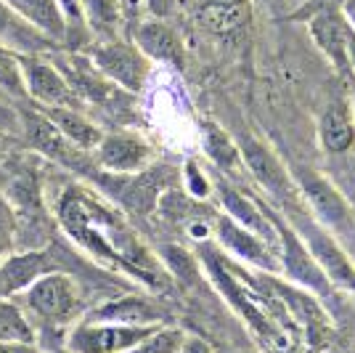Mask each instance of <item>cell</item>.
I'll use <instances>...</instances> for the list:
<instances>
[{
	"mask_svg": "<svg viewBox=\"0 0 355 353\" xmlns=\"http://www.w3.org/2000/svg\"><path fill=\"white\" fill-rule=\"evenodd\" d=\"M56 218L64 234L98 263L109 265L112 271H122L148 287L167 284V271L159 258L148 252L128 221L98 194L77 183L67 186L56 202Z\"/></svg>",
	"mask_w": 355,
	"mask_h": 353,
	"instance_id": "obj_1",
	"label": "cell"
},
{
	"mask_svg": "<svg viewBox=\"0 0 355 353\" xmlns=\"http://www.w3.org/2000/svg\"><path fill=\"white\" fill-rule=\"evenodd\" d=\"M260 207H263V213L268 215V221H270L273 231H276L279 263H282V274L286 277V281L308 290L315 297H329V295L334 293V287H331V281L326 279L321 265L313 261L311 250L305 247V242H302V236L297 234L295 226L286 221L279 210H273L268 202H260Z\"/></svg>",
	"mask_w": 355,
	"mask_h": 353,
	"instance_id": "obj_2",
	"label": "cell"
},
{
	"mask_svg": "<svg viewBox=\"0 0 355 353\" xmlns=\"http://www.w3.org/2000/svg\"><path fill=\"white\" fill-rule=\"evenodd\" d=\"M292 178L297 183V194L302 202H308L313 221L324 226L329 234H340V231H353L355 215L350 202L345 199V194L331 183V178L324 173L313 170V167H295Z\"/></svg>",
	"mask_w": 355,
	"mask_h": 353,
	"instance_id": "obj_3",
	"label": "cell"
},
{
	"mask_svg": "<svg viewBox=\"0 0 355 353\" xmlns=\"http://www.w3.org/2000/svg\"><path fill=\"white\" fill-rule=\"evenodd\" d=\"M88 59L109 83L128 93H141L151 72V61L138 51V45L122 38L96 40L88 48Z\"/></svg>",
	"mask_w": 355,
	"mask_h": 353,
	"instance_id": "obj_4",
	"label": "cell"
},
{
	"mask_svg": "<svg viewBox=\"0 0 355 353\" xmlns=\"http://www.w3.org/2000/svg\"><path fill=\"white\" fill-rule=\"evenodd\" d=\"M24 303L43 324L56 327L80 313L83 295L67 271H48L24 290Z\"/></svg>",
	"mask_w": 355,
	"mask_h": 353,
	"instance_id": "obj_5",
	"label": "cell"
},
{
	"mask_svg": "<svg viewBox=\"0 0 355 353\" xmlns=\"http://www.w3.org/2000/svg\"><path fill=\"white\" fill-rule=\"evenodd\" d=\"M236 144L239 151H241V165L247 167V173L257 181V186L263 192H268L273 199H279L282 205L284 202L292 205V202L300 199L292 170L284 165L282 157L268 147L263 138H257L252 133H244Z\"/></svg>",
	"mask_w": 355,
	"mask_h": 353,
	"instance_id": "obj_6",
	"label": "cell"
},
{
	"mask_svg": "<svg viewBox=\"0 0 355 353\" xmlns=\"http://www.w3.org/2000/svg\"><path fill=\"white\" fill-rule=\"evenodd\" d=\"M212 234L220 242L223 252L234 255L236 261H244L247 265L263 271V274H282L279 250L268 239L239 226L236 221H231L225 213H218V218L212 221Z\"/></svg>",
	"mask_w": 355,
	"mask_h": 353,
	"instance_id": "obj_7",
	"label": "cell"
},
{
	"mask_svg": "<svg viewBox=\"0 0 355 353\" xmlns=\"http://www.w3.org/2000/svg\"><path fill=\"white\" fill-rule=\"evenodd\" d=\"M154 327H128V324H106V322H80L67 335L69 353H128L144 338H148Z\"/></svg>",
	"mask_w": 355,
	"mask_h": 353,
	"instance_id": "obj_8",
	"label": "cell"
},
{
	"mask_svg": "<svg viewBox=\"0 0 355 353\" xmlns=\"http://www.w3.org/2000/svg\"><path fill=\"white\" fill-rule=\"evenodd\" d=\"M297 234L302 236L305 247L311 250L313 261L321 265L326 279L331 281V287L355 295V263L350 261V255L345 252V247L334 239V234H329L324 226H318L311 218L302 221V226L297 229Z\"/></svg>",
	"mask_w": 355,
	"mask_h": 353,
	"instance_id": "obj_9",
	"label": "cell"
},
{
	"mask_svg": "<svg viewBox=\"0 0 355 353\" xmlns=\"http://www.w3.org/2000/svg\"><path fill=\"white\" fill-rule=\"evenodd\" d=\"M19 61H21L27 101H32L35 106H72V109H80L77 93L69 88L64 74L56 69V64L45 54L19 56Z\"/></svg>",
	"mask_w": 355,
	"mask_h": 353,
	"instance_id": "obj_10",
	"label": "cell"
},
{
	"mask_svg": "<svg viewBox=\"0 0 355 353\" xmlns=\"http://www.w3.org/2000/svg\"><path fill=\"white\" fill-rule=\"evenodd\" d=\"M21 133H24V138L30 141V147L37 149L40 154L61 162V165L69 167V170L93 176L88 154L80 151L77 147H72L40 109H21Z\"/></svg>",
	"mask_w": 355,
	"mask_h": 353,
	"instance_id": "obj_11",
	"label": "cell"
},
{
	"mask_svg": "<svg viewBox=\"0 0 355 353\" xmlns=\"http://www.w3.org/2000/svg\"><path fill=\"white\" fill-rule=\"evenodd\" d=\"M93 162L106 170L109 176H133L151 165L154 149L146 138L135 136L130 131L104 133L101 144L90 151Z\"/></svg>",
	"mask_w": 355,
	"mask_h": 353,
	"instance_id": "obj_12",
	"label": "cell"
},
{
	"mask_svg": "<svg viewBox=\"0 0 355 353\" xmlns=\"http://www.w3.org/2000/svg\"><path fill=\"white\" fill-rule=\"evenodd\" d=\"M308 32L315 48L331 61V67L340 74L350 77L347 67V40H350V27L340 14V8H326L308 19Z\"/></svg>",
	"mask_w": 355,
	"mask_h": 353,
	"instance_id": "obj_13",
	"label": "cell"
},
{
	"mask_svg": "<svg viewBox=\"0 0 355 353\" xmlns=\"http://www.w3.org/2000/svg\"><path fill=\"white\" fill-rule=\"evenodd\" d=\"M133 43L138 51L146 56L148 61H162V64H173V67H183L186 61V51H183V40L178 38V32L164 22V19H144L133 32Z\"/></svg>",
	"mask_w": 355,
	"mask_h": 353,
	"instance_id": "obj_14",
	"label": "cell"
},
{
	"mask_svg": "<svg viewBox=\"0 0 355 353\" xmlns=\"http://www.w3.org/2000/svg\"><path fill=\"white\" fill-rule=\"evenodd\" d=\"M48 271H59L48 250H24L8 255L0 263V297L24 293L32 281H37Z\"/></svg>",
	"mask_w": 355,
	"mask_h": 353,
	"instance_id": "obj_15",
	"label": "cell"
},
{
	"mask_svg": "<svg viewBox=\"0 0 355 353\" xmlns=\"http://www.w3.org/2000/svg\"><path fill=\"white\" fill-rule=\"evenodd\" d=\"M0 45L11 48L21 56H37V54H51L61 48L37 27H32L24 16L16 14L6 0H0Z\"/></svg>",
	"mask_w": 355,
	"mask_h": 353,
	"instance_id": "obj_16",
	"label": "cell"
},
{
	"mask_svg": "<svg viewBox=\"0 0 355 353\" xmlns=\"http://www.w3.org/2000/svg\"><path fill=\"white\" fill-rule=\"evenodd\" d=\"M318 144L326 154H347L355 149V115L350 101H331L318 115Z\"/></svg>",
	"mask_w": 355,
	"mask_h": 353,
	"instance_id": "obj_17",
	"label": "cell"
},
{
	"mask_svg": "<svg viewBox=\"0 0 355 353\" xmlns=\"http://www.w3.org/2000/svg\"><path fill=\"white\" fill-rule=\"evenodd\" d=\"M83 322H106V324H128V327H154L164 324L162 311L151 300L141 295H122L114 300H106L98 309L85 313Z\"/></svg>",
	"mask_w": 355,
	"mask_h": 353,
	"instance_id": "obj_18",
	"label": "cell"
},
{
	"mask_svg": "<svg viewBox=\"0 0 355 353\" xmlns=\"http://www.w3.org/2000/svg\"><path fill=\"white\" fill-rule=\"evenodd\" d=\"M218 197H220V213H225V215H228L231 221H236L239 226H244V229L254 231L257 236L268 239V242L279 250L276 231H273V226H270V221H268V215L263 213V207H260L257 199H252V197H247L244 192L234 189L231 183H220V186H218Z\"/></svg>",
	"mask_w": 355,
	"mask_h": 353,
	"instance_id": "obj_19",
	"label": "cell"
},
{
	"mask_svg": "<svg viewBox=\"0 0 355 353\" xmlns=\"http://www.w3.org/2000/svg\"><path fill=\"white\" fill-rule=\"evenodd\" d=\"M37 109L56 125V131L72 147H77L85 154H90L93 149L101 144V138H104V131L90 117H85L80 109H72V106H37Z\"/></svg>",
	"mask_w": 355,
	"mask_h": 353,
	"instance_id": "obj_20",
	"label": "cell"
},
{
	"mask_svg": "<svg viewBox=\"0 0 355 353\" xmlns=\"http://www.w3.org/2000/svg\"><path fill=\"white\" fill-rule=\"evenodd\" d=\"M122 178H125V183L112 189V194L117 197L119 205H125L133 213H141V215H146L157 207L164 186H167V178H164L162 170H148V167L141 170V173Z\"/></svg>",
	"mask_w": 355,
	"mask_h": 353,
	"instance_id": "obj_21",
	"label": "cell"
},
{
	"mask_svg": "<svg viewBox=\"0 0 355 353\" xmlns=\"http://www.w3.org/2000/svg\"><path fill=\"white\" fill-rule=\"evenodd\" d=\"M199 22L215 35H236L250 22V0H199Z\"/></svg>",
	"mask_w": 355,
	"mask_h": 353,
	"instance_id": "obj_22",
	"label": "cell"
},
{
	"mask_svg": "<svg viewBox=\"0 0 355 353\" xmlns=\"http://www.w3.org/2000/svg\"><path fill=\"white\" fill-rule=\"evenodd\" d=\"M16 14H21L32 27L48 35L53 43H67V19L56 0H6Z\"/></svg>",
	"mask_w": 355,
	"mask_h": 353,
	"instance_id": "obj_23",
	"label": "cell"
},
{
	"mask_svg": "<svg viewBox=\"0 0 355 353\" xmlns=\"http://www.w3.org/2000/svg\"><path fill=\"white\" fill-rule=\"evenodd\" d=\"M202 147H205V154L212 160V165L223 173H236V170L244 167L239 144L223 131L220 125H215L212 120L202 122Z\"/></svg>",
	"mask_w": 355,
	"mask_h": 353,
	"instance_id": "obj_24",
	"label": "cell"
},
{
	"mask_svg": "<svg viewBox=\"0 0 355 353\" xmlns=\"http://www.w3.org/2000/svg\"><path fill=\"white\" fill-rule=\"evenodd\" d=\"M83 22L98 40L119 38L122 27V0H80Z\"/></svg>",
	"mask_w": 355,
	"mask_h": 353,
	"instance_id": "obj_25",
	"label": "cell"
},
{
	"mask_svg": "<svg viewBox=\"0 0 355 353\" xmlns=\"http://www.w3.org/2000/svg\"><path fill=\"white\" fill-rule=\"evenodd\" d=\"M0 343L35 345V329H32L30 319L6 297H0Z\"/></svg>",
	"mask_w": 355,
	"mask_h": 353,
	"instance_id": "obj_26",
	"label": "cell"
},
{
	"mask_svg": "<svg viewBox=\"0 0 355 353\" xmlns=\"http://www.w3.org/2000/svg\"><path fill=\"white\" fill-rule=\"evenodd\" d=\"M159 263L164 265V271L170 277H175L178 281H186V284H193L199 279V261L193 258L189 250L178 247V245H164L159 250Z\"/></svg>",
	"mask_w": 355,
	"mask_h": 353,
	"instance_id": "obj_27",
	"label": "cell"
},
{
	"mask_svg": "<svg viewBox=\"0 0 355 353\" xmlns=\"http://www.w3.org/2000/svg\"><path fill=\"white\" fill-rule=\"evenodd\" d=\"M21 54H14L11 48L0 45V90L8 93L14 101H24L27 90H24V77H21Z\"/></svg>",
	"mask_w": 355,
	"mask_h": 353,
	"instance_id": "obj_28",
	"label": "cell"
},
{
	"mask_svg": "<svg viewBox=\"0 0 355 353\" xmlns=\"http://www.w3.org/2000/svg\"><path fill=\"white\" fill-rule=\"evenodd\" d=\"M183 329L180 327H170V324H159L148 338H144L133 351L128 353H178L180 343H183Z\"/></svg>",
	"mask_w": 355,
	"mask_h": 353,
	"instance_id": "obj_29",
	"label": "cell"
},
{
	"mask_svg": "<svg viewBox=\"0 0 355 353\" xmlns=\"http://www.w3.org/2000/svg\"><path fill=\"white\" fill-rule=\"evenodd\" d=\"M183 183H186L189 197H191V199H199V202L209 199L212 192H215V186H212L209 176L205 173V167L196 160H189L183 165Z\"/></svg>",
	"mask_w": 355,
	"mask_h": 353,
	"instance_id": "obj_30",
	"label": "cell"
},
{
	"mask_svg": "<svg viewBox=\"0 0 355 353\" xmlns=\"http://www.w3.org/2000/svg\"><path fill=\"white\" fill-rule=\"evenodd\" d=\"M61 8V14L67 19V40H69V35L74 30L85 32V22H83V8H80V0H56Z\"/></svg>",
	"mask_w": 355,
	"mask_h": 353,
	"instance_id": "obj_31",
	"label": "cell"
},
{
	"mask_svg": "<svg viewBox=\"0 0 355 353\" xmlns=\"http://www.w3.org/2000/svg\"><path fill=\"white\" fill-rule=\"evenodd\" d=\"M178 353H215L212 351V345H209L205 338H199V335H183V343H180V351Z\"/></svg>",
	"mask_w": 355,
	"mask_h": 353,
	"instance_id": "obj_32",
	"label": "cell"
},
{
	"mask_svg": "<svg viewBox=\"0 0 355 353\" xmlns=\"http://www.w3.org/2000/svg\"><path fill=\"white\" fill-rule=\"evenodd\" d=\"M11 247V213L0 202V255Z\"/></svg>",
	"mask_w": 355,
	"mask_h": 353,
	"instance_id": "obj_33",
	"label": "cell"
},
{
	"mask_svg": "<svg viewBox=\"0 0 355 353\" xmlns=\"http://www.w3.org/2000/svg\"><path fill=\"white\" fill-rule=\"evenodd\" d=\"M148 6V11L157 16V19H164V16L170 14V8H173V0H144Z\"/></svg>",
	"mask_w": 355,
	"mask_h": 353,
	"instance_id": "obj_34",
	"label": "cell"
},
{
	"mask_svg": "<svg viewBox=\"0 0 355 353\" xmlns=\"http://www.w3.org/2000/svg\"><path fill=\"white\" fill-rule=\"evenodd\" d=\"M0 353H43L37 345H27V343H0Z\"/></svg>",
	"mask_w": 355,
	"mask_h": 353,
	"instance_id": "obj_35",
	"label": "cell"
},
{
	"mask_svg": "<svg viewBox=\"0 0 355 353\" xmlns=\"http://www.w3.org/2000/svg\"><path fill=\"white\" fill-rule=\"evenodd\" d=\"M340 14L345 16L347 27L355 32V0H342V3H340Z\"/></svg>",
	"mask_w": 355,
	"mask_h": 353,
	"instance_id": "obj_36",
	"label": "cell"
},
{
	"mask_svg": "<svg viewBox=\"0 0 355 353\" xmlns=\"http://www.w3.org/2000/svg\"><path fill=\"white\" fill-rule=\"evenodd\" d=\"M347 67H350V77L355 80V32L350 30V40H347Z\"/></svg>",
	"mask_w": 355,
	"mask_h": 353,
	"instance_id": "obj_37",
	"label": "cell"
},
{
	"mask_svg": "<svg viewBox=\"0 0 355 353\" xmlns=\"http://www.w3.org/2000/svg\"><path fill=\"white\" fill-rule=\"evenodd\" d=\"M8 141H11V136H8V133L0 131V151H6V147H8Z\"/></svg>",
	"mask_w": 355,
	"mask_h": 353,
	"instance_id": "obj_38",
	"label": "cell"
},
{
	"mask_svg": "<svg viewBox=\"0 0 355 353\" xmlns=\"http://www.w3.org/2000/svg\"><path fill=\"white\" fill-rule=\"evenodd\" d=\"M350 104H353V115H355V93H353V101H350Z\"/></svg>",
	"mask_w": 355,
	"mask_h": 353,
	"instance_id": "obj_39",
	"label": "cell"
},
{
	"mask_svg": "<svg viewBox=\"0 0 355 353\" xmlns=\"http://www.w3.org/2000/svg\"><path fill=\"white\" fill-rule=\"evenodd\" d=\"M125 3H135V0H122V6H125Z\"/></svg>",
	"mask_w": 355,
	"mask_h": 353,
	"instance_id": "obj_40",
	"label": "cell"
},
{
	"mask_svg": "<svg viewBox=\"0 0 355 353\" xmlns=\"http://www.w3.org/2000/svg\"><path fill=\"white\" fill-rule=\"evenodd\" d=\"M236 353H252V351H236Z\"/></svg>",
	"mask_w": 355,
	"mask_h": 353,
	"instance_id": "obj_41",
	"label": "cell"
}]
</instances>
